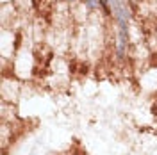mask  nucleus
Listing matches in <instances>:
<instances>
[{
  "label": "nucleus",
  "mask_w": 157,
  "mask_h": 155,
  "mask_svg": "<svg viewBox=\"0 0 157 155\" xmlns=\"http://www.w3.org/2000/svg\"><path fill=\"white\" fill-rule=\"evenodd\" d=\"M100 4H102V6H104V9H105V11L109 13V6H107V0H100Z\"/></svg>",
  "instance_id": "nucleus-1"
},
{
  "label": "nucleus",
  "mask_w": 157,
  "mask_h": 155,
  "mask_svg": "<svg viewBox=\"0 0 157 155\" xmlns=\"http://www.w3.org/2000/svg\"><path fill=\"white\" fill-rule=\"evenodd\" d=\"M152 66H157V54H153L152 57Z\"/></svg>",
  "instance_id": "nucleus-2"
}]
</instances>
